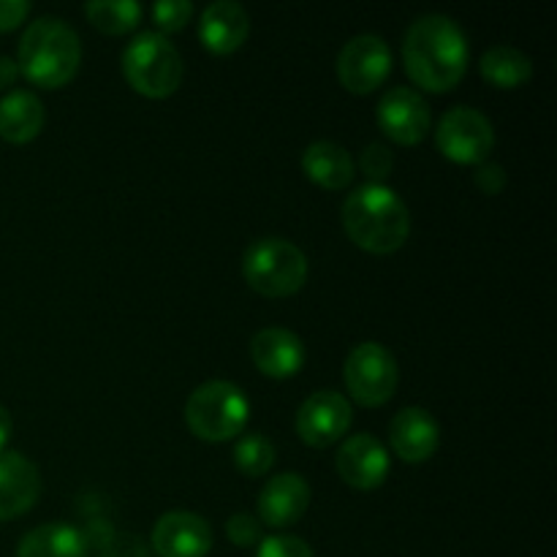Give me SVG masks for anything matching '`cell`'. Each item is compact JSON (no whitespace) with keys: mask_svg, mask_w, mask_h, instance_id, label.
<instances>
[{"mask_svg":"<svg viewBox=\"0 0 557 557\" xmlns=\"http://www.w3.org/2000/svg\"><path fill=\"white\" fill-rule=\"evenodd\" d=\"M20 76V65H16L14 58H0V90L3 87H11Z\"/></svg>","mask_w":557,"mask_h":557,"instance_id":"obj_31","label":"cell"},{"mask_svg":"<svg viewBox=\"0 0 557 557\" xmlns=\"http://www.w3.org/2000/svg\"><path fill=\"white\" fill-rule=\"evenodd\" d=\"M44 128V103L30 90H11L0 98V136L11 145L36 139Z\"/></svg>","mask_w":557,"mask_h":557,"instance_id":"obj_20","label":"cell"},{"mask_svg":"<svg viewBox=\"0 0 557 557\" xmlns=\"http://www.w3.org/2000/svg\"><path fill=\"white\" fill-rule=\"evenodd\" d=\"M234 462L245 476H264L275 466V446L264 433H245L234 444Z\"/></svg>","mask_w":557,"mask_h":557,"instance_id":"obj_24","label":"cell"},{"mask_svg":"<svg viewBox=\"0 0 557 557\" xmlns=\"http://www.w3.org/2000/svg\"><path fill=\"white\" fill-rule=\"evenodd\" d=\"M256 557H315L313 549L297 536H270L259 544Z\"/></svg>","mask_w":557,"mask_h":557,"instance_id":"obj_26","label":"cell"},{"mask_svg":"<svg viewBox=\"0 0 557 557\" xmlns=\"http://www.w3.org/2000/svg\"><path fill=\"white\" fill-rule=\"evenodd\" d=\"M482 76L500 90H515L533 76V60L511 44H498L482 54Z\"/></svg>","mask_w":557,"mask_h":557,"instance_id":"obj_22","label":"cell"},{"mask_svg":"<svg viewBox=\"0 0 557 557\" xmlns=\"http://www.w3.org/2000/svg\"><path fill=\"white\" fill-rule=\"evenodd\" d=\"M226 533H228V539L237 544V547H253V544L261 539V525L253 515H245V511H239V515L228 517Z\"/></svg>","mask_w":557,"mask_h":557,"instance_id":"obj_28","label":"cell"},{"mask_svg":"<svg viewBox=\"0 0 557 557\" xmlns=\"http://www.w3.org/2000/svg\"><path fill=\"white\" fill-rule=\"evenodd\" d=\"M243 272L261 297H292L308 281V256L283 237H261L245 250Z\"/></svg>","mask_w":557,"mask_h":557,"instance_id":"obj_5","label":"cell"},{"mask_svg":"<svg viewBox=\"0 0 557 557\" xmlns=\"http://www.w3.org/2000/svg\"><path fill=\"white\" fill-rule=\"evenodd\" d=\"M30 14L27 0H0V30H14Z\"/></svg>","mask_w":557,"mask_h":557,"instance_id":"obj_30","label":"cell"},{"mask_svg":"<svg viewBox=\"0 0 557 557\" xmlns=\"http://www.w3.org/2000/svg\"><path fill=\"white\" fill-rule=\"evenodd\" d=\"M435 145L455 163H484L495 147V128L479 109L455 107L441 117Z\"/></svg>","mask_w":557,"mask_h":557,"instance_id":"obj_8","label":"cell"},{"mask_svg":"<svg viewBox=\"0 0 557 557\" xmlns=\"http://www.w3.org/2000/svg\"><path fill=\"white\" fill-rule=\"evenodd\" d=\"M392 71L389 44L375 33L354 36L337 54V79L351 92H373Z\"/></svg>","mask_w":557,"mask_h":557,"instance_id":"obj_9","label":"cell"},{"mask_svg":"<svg viewBox=\"0 0 557 557\" xmlns=\"http://www.w3.org/2000/svg\"><path fill=\"white\" fill-rule=\"evenodd\" d=\"M441 441L438 422L424 408H403L389 424V444L395 455L406 462H424L435 455Z\"/></svg>","mask_w":557,"mask_h":557,"instance_id":"obj_16","label":"cell"},{"mask_svg":"<svg viewBox=\"0 0 557 557\" xmlns=\"http://www.w3.org/2000/svg\"><path fill=\"white\" fill-rule=\"evenodd\" d=\"M351 422V403L341 392L321 389L299 406L294 428H297V435L305 444L313 446V449H326V446L337 444L348 433Z\"/></svg>","mask_w":557,"mask_h":557,"instance_id":"obj_10","label":"cell"},{"mask_svg":"<svg viewBox=\"0 0 557 557\" xmlns=\"http://www.w3.org/2000/svg\"><path fill=\"white\" fill-rule=\"evenodd\" d=\"M473 180H476V185L484 190V194L495 196L504 190L506 172L500 163H482V166L476 169V174H473Z\"/></svg>","mask_w":557,"mask_h":557,"instance_id":"obj_29","label":"cell"},{"mask_svg":"<svg viewBox=\"0 0 557 557\" xmlns=\"http://www.w3.org/2000/svg\"><path fill=\"white\" fill-rule=\"evenodd\" d=\"M82 63V44L74 27L58 16H38L20 38L16 65L27 82L38 87L69 85Z\"/></svg>","mask_w":557,"mask_h":557,"instance_id":"obj_3","label":"cell"},{"mask_svg":"<svg viewBox=\"0 0 557 557\" xmlns=\"http://www.w3.org/2000/svg\"><path fill=\"white\" fill-rule=\"evenodd\" d=\"M85 14L98 30L120 36V33H128L139 25L141 5L134 0H92L85 5Z\"/></svg>","mask_w":557,"mask_h":557,"instance_id":"obj_23","label":"cell"},{"mask_svg":"<svg viewBox=\"0 0 557 557\" xmlns=\"http://www.w3.org/2000/svg\"><path fill=\"white\" fill-rule=\"evenodd\" d=\"M11 428H14V422H11L9 408L0 406V451H3V446L9 444V438H11Z\"/></svg>","mask_w":557,"mask_h":557,"instance_id":"obj_32","label":"cell"},{"mask_svg":"<svg viewBox=\"0 0 557 557\" xmlns=\"http://www.w3.org/2000/svg\"><path fill=\"white\" fill-rule=\"evenodd\" d=\"M335 468L346 484L357 490H375L386 482L389 473V451L375 435H348L335 457Z\"/></svg>","mask_w":557,"mask_h":557,"instance_id":"obj_12","label":"cell"},{"mask_svg":"<svg viewBox=\"0 0 557 557\" xmlns=\"http://www.w3.org/2000/svg\"><path fill=\"white\" fill-rule=\"evenodd\" d=\"M41 495V473L20 451H0V522L25 515Z\"/></svg>","mask_w":557,"mask_h":557,"instance_id":"obj_15","label":"cell"},{"mask_svg":"<svg viewBox=\"0 0 557 557\" xmlns=\"http://www.w3.org/2000/svg\"><path fill=\"white\" fill-rule=\"evenodd\" d=\"M250 16L234 0H215L201 11L199 38L210 52L232 54L248 41Z\"/></svg>","mask_w":557,"mask_h":557,"instance_id":"obj_18","label":"cell"},{"mask_svg":"<svg viewBox=\"0 0 557 557\" xmlns=\"http://www.w3.org/2000/svg\"><path fill=\"white\" fill-rule=\"evenodd\" d=\"M392 166H395V158H392V150L381 141H373V145L364 147L362 152V172L373 180H386L392 174Z\"/></svg>","mask_w":557,"mask_h":557,"instance_id":"obj_27","label":"cell"},{"mask_svg":"<svg viewBox=\"0 0 557 557\" xmlns=\"http://www.w3.org/2000/svg\"><path fill=\"white\" fill-rule=\"evenodd\" d=\"M250 403L232 381H205L185 403V424L190 433L210 444L232 441L248 424Z\"/></svg>","mask_w":557,"mask_h":557,"instance_id":"obj_4","label":"cell"},{"mask_svg":"<svg viewBox=\"0 0 557 557\" xmlns=\"http://www.w3.org/2000/svg\"><path fill=\"white\" fill-rule=\"evenodd\" d=\"M403 60L413 85L430 92L451 90L466 76L468 38L446 14H424L403 38Z\"/></svg>","mask_w":557,"mask_h":557,"instance_id":"obj_1","label":"cell"},{"mask_svg":"<svg viewBox=\"0 0 557 557\" xmlns=\"http://www.w3.org/2000/svg\"><path fill=\"white\" fill-rule=\"evenodd\" d=\"M190 16H194V5L188 0H161L152 5V20L166 33L183 30Z\"/></svg>","mask_w":557,"mask_h":557,"instance_id":"obj_25","label":"cell"},{"mask_svg":"<svg viewBox=\"0 0 557 557\" xmlns=\"http://www.w3.org/2000/svg\"><path fill=\"white\" fill-rule=\"evenodd\" d=\"M253 364L270 379H292L305 364V346L286 326H264L250 341Z\"/></svg>","mask_w":557,"mask_h":557,"instance_id":"obj_14","label":"cell"},{"mask_svg":"<svg viewBox=\"0 0 557 557\" xmlns=\"http://www.w3.org/2000/svg\"><path fill=\"white\" fill-rule=\"evenodd\" d=\"M310 506V487L299 473H281L270 479L259 495V520L270 528H288Z\"/></svg>","mask_w":557,"mask_h":557,"instance_id":"obj_17","label":"cell"},{"mask_svg":"<svg viewBox=\"0 0 557 557\" xmlns=\"http://www.w3.org/2000/svg\"><path fill=\"white\" fill-rule=\"evenodd\" d=\"M343 228L368 253H395L411 234V215L400 196L384 183H368L343 201Z\"/></svg>","mask_w":557,"mask_h":557,"instance_id":"obj_2","label":"cell"},{"mask_svg":"<svg viewBox=\"0 0 557 557\" xmlns=\"http://www.w3.org/2000/svg\"><path fill=\"white\" fill-rule=\"evenodd\" d=\"M16 557H87V542L76 528L49 522L22 536Z\"/></svg>","mask_w":557,"mask_h":557,"instance_id":"obj_21","label":"cell"},{"mask_svg":"<svg viewBox=\"0 0 557 557\" xmlns=\"http://www.w3.org/2000/svg\"><path fill=\"white\" fill-rule=\"evenodd\" d=\"M302 169L310 183L326 190H341L354 180V158L343 145L321 139L302 152Z\"/></svg>","mask_w":557,"mask_h":557,"instance_id":"obj_19","label":"cell"},{"mask_svg":"<svg viewBox=\"0 0 557 557\" xmlns=\"http://www.w3.org/2000/svg\"><path fill=\"white\" fill-rule=\"evenodd\" d=\"M152 549L161 557H207L212 528L194 511H166L152 528Z\"/></svg>","mask_w":557,"mask_h":557,"instance_id":"obj_13","label":"cell"},{"mask_svg":"<svg viewBox=\"0 0 557 557\" xmlns=\"http://www.w3.org/2000/svg\"><path fill=\"white\" fill-rule=\"evenodd\" d=\"M123 76L136 92L147 98H166L185 76L177 47L163 33H139L123 52Z\"/></svg>","mask_w":557,"mask_h":557,"instance_id":"obj_6","label":"cell"},{"mask_svg":"<svg viewBox=\"0 0 557 557\" xmlns=\"http://www.w3.org/2000/svg\"><path fill=\"white\" fill-rule=\"evenodd\" d=\"M346 389L364 408H379L392 400L400 384V370L392 351L381 343H359L346 359Z\"/></svg>","mask_w":557,"mask_h":557,"instance_id":"obj_7","label":"cell"},{"mask_svg":"<svg viewBox=\"0 0 557 557\" xmlns=\"http://www.w3.org/2000/svg\"><path fill=\"white\" fill-rule=\"evenodd\" d=\"M381 131L397 145H419L430 131V107L413 87H392L379 101Z\"/></svg>","mask_w":557,"mask_h":557,"instance_id":"obj_11","label":"cell"}]
</instances>
